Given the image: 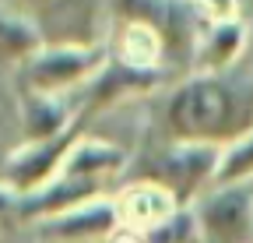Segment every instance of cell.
Segmentation results:
<instances>
[{
	"label": "cell",
	"instance_id": "obj_6",
	"mask_svg": "<svg viewBox=\"0 0 253 243\" xmlns=\"http://www.w3.org/2000/svg\"><path fill=\"white\" fill-rule=\"evenodd\" d=\"M239 46H243V28L232 25V21L218 25L214 32L204 39V53H201L204 67H208V71H218V67L232 64V56L239 53Z\"/></svg>",
	"mask_w": 253,
	"mask_h": 243
},
{
	"label": "cell",
	"instance_id": "obj_1",
	"mask_svg": "<svg viewBox=\"0 0 253 243\" xmlns=\"http://www.w3.org/2000/svg\"><path fill=\"white\" fill-rule=\"evenodd\" d=\"M169 134L183 145H232L253 131V96L218 74L183 81L166 106Z\"/></svg>",
	"mask_w": 253,
	"mask_h": 243
},
{
	"label": "cell",
	"instance_id": "obj_7",
	"mask_svg": "<svg viewBox=\"0 0 253 243\" xmlns=\"http://www.w3.org/2000/svg\"><path fill=\"white\" fill-rule=\"evenodd\" d=\"M0 46L11 49V53H25V56H32V53L39 49V36L32 32V28H25L21 21H14L11 14L0 11Z\"/></svg>",
	"mask_w": 253,
	"mask_h": 243
},
{
	"label": "cell",
	"instance_id": "obj_8",
	"mask_svg": "<svg viewBox=\"0 0 253 243\" xmlns=\"http://www.w3.org/2000/svg\"><path fill=\"white\" fill-rule=\"evenodd\" d=\"M21 215V194L7 184V180H0V222H4L7 215Z\"/></svg>",
	"mask_w": 253,
	"mask_h": 243
},
{
	"label": "cell",
	"instance_id": "obj_4",
	"mask_svg": "<svg viewBox=\"0 0 253 243\" xmlns=\"http://www.w3.org/2000/svg\"><path fill=\"white\" fill-rule=\"evenodd\" d=\"M116 226H120V208L116 201H102V197H91L78 208H67L39 222V229L53 240H95V236H109Z\"/></svg>",
	"mask_w": 253,
	"mask_h": 243
},
{
	"label": "cell",
	"instance_id": "obj_3",
	"mask_svg": "<svg viewBox=\"0 0 253 243\" xmlns=\"http://www.w3.org/2000/svg\"><path fill=\"white\" fill-rule=\"evenodd\" d=\"M194 215L204 243H253V180L208 191Z\"/></svg>",
	"mask_w": 253,
	"mask_h": 243
},
{
	"label": "cell",
	"instance_id": "obj_2",
	"mask_svg": "<svg viewBox=\"0 0 253 243\" xmlns=\"http://www.w3.org/2000/svg\"><path fill=\"white\" fill-rule=\"evenodd\" d=\"M106 56L109 53L102 46H39L21 64V88L36 99H63L60 92L91 78L95 71H106Z\"/></svg>",
	"mask_w": 253,
	"mask_h": 243
},
{
	"label": "cell",
	"instance_id": "obj_5",
	"mask_svg": "<svg viewBox=\"0 0 253 243\" xmlns=\"http://www.w3.org/2000/svg\"><path fill=\"white\" fill-rule=\"evenodd\" d=\"M243 180H253V131L221 148V162H218V173H214V187L243 184Z\"/></svg>",
	"mask_w": 253,
	"mask_h": 243
}]
</instances>
